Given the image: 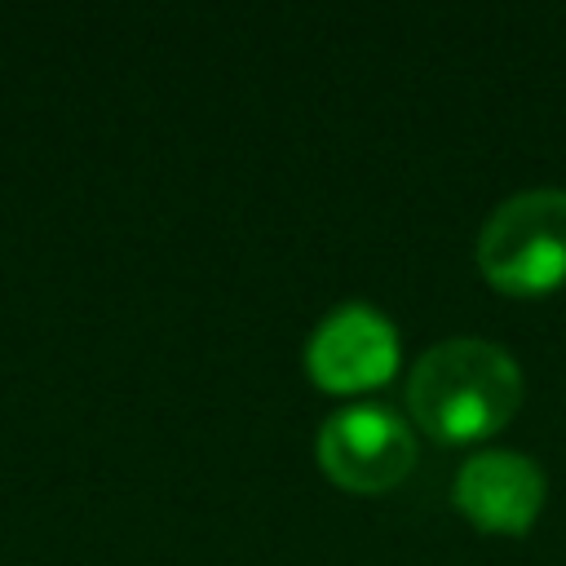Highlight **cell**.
<instances>
[{"instance_id":"6da1fadb","label":"cell","mask_w":566,"mask_h":566,"mask_svg":"<svg viewBox=\"0 0 566 566\" xmlns=\"http://www.w3.org/2000/svg\"><path fill=\"white\" fill-rule=\"evenodd\" d=\"M407 402L433 438H478L513 416V407L522 402V371L495 340L447 336L416 358Z\"/></svg>"},{"instance_id":"5b68a950","label":"cell","mask_w":566,"mask_h":566,"mask_svg":"<svg viewBox=\"0 0 566 566\" xmlns=\"http://www.w3.org/2000/svg\"><path fill=\"white\" fill-rule=\"evenodd\" d=\"M544 500V473L522 451H478L455 473V504L486 531H522Z\"/></svg>"},{"instance_id":"277c9868","label":"cell","mask_w":566,"mask_h":566,"mask_svg":"<svg viewBox=\"0 0 566 566\" xmlns=\"http://www.w3.org/2000/svg\"><path fill=\"white\" fill-rule=\"evenodd\" d=\"M305 363H310L314 380H323L327 389L376 385L398 363L394 323L367 301H345L314 327V336L305 345Z\"/></svg>"},{"instance_id":"7a4b0ae2","label":"cell","mask_w":566,"mask_h":566,"mask_svg":"<svg viewBox=\"0 0 566 566\" xmlns=\"http://www.w3.org/2000/svg\"><path fill=\"white\" fill-rule=\"evenodd\" d=\"M478 265L509 292H539L566 279V190L535 186L509 195L478 234Z\"/></svg>"},{"instance_id":"3957f363","label":"cell","mask_w":566,"mask_h":566,"mask_svg":"<svg viewBox=\"0 0 566 566\" xmlns=\"http://www.w3.org/2000/svg\"><path fill=\"white\" fill-rule=\"evenodd\" d=\"M318 460L349 491H385L411 469L416 438L394 407L349 402L323 420Z\"/></svg>"}]
</instances>
